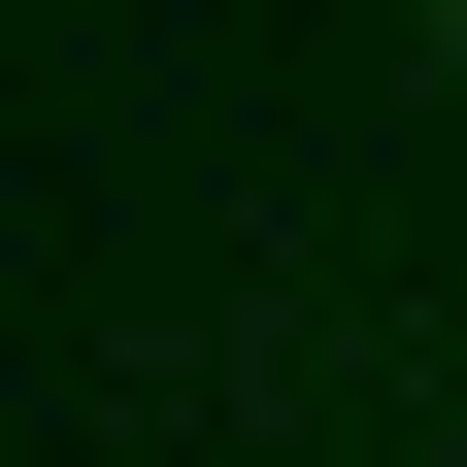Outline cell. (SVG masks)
<instances>
[{
  "instance_id": "cell-1",
  "label": "cell",
  "mask_w": 467,
  "mask_h": 467,
  "mask_svg": "<svg viewBox=\"0 0 467 467\" xmlns=\"http://www.w3.org/2000/svg\"><path fill=\"white\" fill-rule=\"evenodd\" d=\"M434 34H467V0H434Z\"/></svg>"
}]
</instances>
